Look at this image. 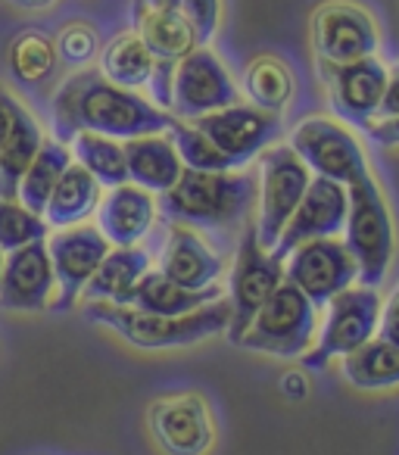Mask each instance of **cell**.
<instances>
[{"label":"cell","instance_id":"1","mask_svg":"<svg viewBox=\"0 0 399 455\" xmlns=\"http://www.w3.org/2000/svg\"><path fill=\"white\" fill-rule=\"evenodd\" d=\"M53 138L69 144L72 134L91 132L113 140H132L140 134L169 132L172 119L165 109L153 107L138 91L109 84L97 69H78L57 88L51 103Z\"/></svg>","mask_w":399,"mask_h":455},{"label":"cell","instance_id":"2","mask_svg":"<svg viewBox=\"0 0 399 455\" xmlns=\"http://www.w3.org/2000/svg\"><path fill=\"white\" fill-rule=\"evenodd\" d=\"M256 172H194L184 169L175 188L159 194L156 209L175 225L194 231H222L235 235L253 221L256 209Z\"/></svg>","mask_w":399,"mask_h":455},{"label":"cell","instance_id":"3","mask_svg":"<svg viewBox=\"0 0 399 455\" xmlns=\"http://www.w3.org/2000/svg\"><path fill=\"white\" fill-rule=\"evenodd\" d=\"M84 318L116 331L122 340L138 349H181L225 334L231 322V306L222 297L203 309L188 312V315H153V312H140L134 306L88 303Z\"/></svg>","mask_w":399,"mask_h":455},{"label":"cell","instance_id":"4","mask_svg":"<svg viewBox=\"0 0 399 455\" xmlns=\"http://www.w3.org/2000/svg\"><path fill=\"white\" fill-rule=\"evenodd\" d=\"M347 196L349 212L347 225H343V247L349 250L355 268H359L355 284L380 287L393 266V256H396V228H393L390 206H387L374 175L349 184Z\"/></svg>","mask_w":399,"mask_h":455},{"label":"cell","instance_id":"5","mask_svg":"<svg viewBox=\"0 0 399 455\" xmlns=\"http://www.w3.org/2000/svg\"><path fill=\"white\" fill-rule=\"evenodd\" d=\"M315 337H318V309L297 287L281 281L278 291L262 303V309L247 324L237 347L250 349V353L297 359V355L309 353Z\"/></svg>","mask_w":399,"mask_h":455},{"label":"cell","instance_id":"6","mask_svg":"<svg viewBox=\"0 0 399 455\" xmlns=\"http://www.w3.org/2000/svg\"><path fill=\"white\" fill-rule=\"evenodd\" d=\"M256 159H259V172H256L259 188H256L253 231L259 247L272 253L284 225L291 221L293 209H297V203L303 200L306 188H309L312 172L306 169L303 159L287 144H272Z\"/></svg>","mask_w":399,"mask_h":455},{"label":"cell","instance_id":"7","mask_svg":"<svg viewBox=\"0 0 399 455\" xmlns=\"http://www.w3.org/2000/svg\"><path fill=\"white\" fill-rule=\"evenodd\" d=\"M309 44L322 69L378 57L380 28L355 0H324L309 16Z\"/></svg>","mask_w":399,"mask_h":455},{"label":"cell","instance_id":"8","mask_svg":"<svg viewBox=\"0 0 399 455\" xmlns=\"http://www.w3.org/2000/svg\"><path fill=\"white\" fill-rule=\"evenodd\" d=\"M287 147L303 159V165L315 178H328L343 188L371 175L359 138L343 122L328 119V116H309L299 122L291 132Z\"/></svg>","mask_w":399,"mask_h":455},{"label":"cell","instance_id":"9","mask_svg":"<svg viewBox=\"0 0 399 455\" xmlns=\"http://www.w3.org/2000/svg\"><path fill=\"white\" fill-rule=\"evenodd\" d=\"M380 306H384V299H380L378 287L353 284L337 297H331L324 306L328 309L324 328L318 331L312 349L303 355V365L324 368L337 355H349L359 347H365L371 337H378Z\"/></svg>","mask_w":399,"mask_h":455},{"label":"cell","instance_id":"10","mask_svg":"<svg viewBox=\"0 0 399 455\" xmlns=\"http://www.w3.org/2000/svg\"><path fill=\"white\" fill-rule=\"evenodd\" d=\"M241 103V88L231 78L228 66L210 51L194 47L172 72V107L169 113L181 122H194L216 109Z\"/></svg>","mask_w":399,"mask_h":455},{"label":"cell","instance_id":"11","mask_svg":"<svg viewBox=\"0 0 399 455\" xmlns=\"http://www.w3.org/2000/svg\"><path fill=\"white\" fill-rule=\"evenodd\" d=\"M284 281V259L259 247L253 231V221L241 231V243H237L235 266H231V284H228V306H231V322H228V340L237 343L253 322V315L262 309L268 297L278 291Z\"/></svg>","mask_w":399,"mask_h":455},{"label":"cell","instance_id":"12","mask_svg":"<svg viewBox=\"0 0 399 455\" xmlns=\"http://www.w3.org/2000/svg\"><path fill=\"white\" fill-rule=\"evenodd\" d=\"M355 268L340 237H318L293 247L284 256V281L293 284L315 309H324L331 297L355 284Z\"/></svg>","mask_w":399,"mask_h":455},{"label":"cell","instance_id":"13","mask_svg":"<svg viewBox=\"0 0 399 455\" xmlns=\"http://www.w3.org/2000/svg\"><path fill=\"white\" fill-rule=\"evenodd\" d=\"M44 243H47V256H51L53 281H57V297H53L51 309L69 312L82 299L84 284L97 272L103 256L109 253V243L91 221L51 231Z\"/></svg>","mask_w":399,"mask_h":455},{"label":"cell","instance_id":"14","mask_svg":"<svg viewBox=\"0 0 399 455\" xmlns=\"http://www.w3.org/2000/svg\"><path fill=\"white\" fill-rule=\"evenodd\" d=\"M194 125L228 156L235 169H247L262 150L278 144L281 132H284L281 116L262 113L250 103H235V107L200 116V119H194Z\"/></svg>","mask_w":399,"mask_h":455},{"label":"cell","instance_id":"15","mask_svg":"<svg viewBox=\"0 0 399 455\" xmlns=\"http://www.w3.org/2000/svg\"><path fill=\"white\" fill-rule=\"evenodd\" d=\"M150 434L165 455H206L216 443V421L200 393L163 396L147 411Z\"/></svg>","mask_w":399,"mask_h":455},{"label":"cell","instance_id":"16","mask_svg":"<svg viewBox=\"0 0 399 455\" xmlns=\"http://www.w3.org/2000/svg\"><path fill=\"white\" fill-rule=\"evenodd\" d=\"M347 212H349L347 188L337 181H328V178L312 175L303 200L297 203V209H293L291 221L284 225V231H281L272 253L278 256V259H284L293 247H299V243H306V241L340 237L343 225H347Z\"/></svg>","mask_w":399,"mask_h":455},{"label":"cell","instance_id":"17","mask_svg":"<svg viewBox=\"0 0 399 455\" xmlns=\"http://www.w3.org/2000/svg\"><path fill=\"white\" fill-rule=\"evenodd\" d=\"M57 297V281H53L47 243L35 241L22 250L4 256L0 268V309L7 312H44L51 309Z\"/></svg>","mask_w":399,"mask_h":455},{"label":"cell","instance_id":"18","mask_svg":"<svg viewBox=\"0 0 399 455\" xmlns=\"http://www.w3.org/2000/svg\"><path fill=\"white\" fill-rule=\"evenodd\" d=\"M390 66L380 57H368L359 63L337 66V69H322V82L328 88L331 109L349 125H362L378 116L380 97L387 88Z\"/></svg>","mask_w":399,"mask_h":455},{"label":"cell","instance_id":"19","mask_svg":"<svg viewBox=\"0 0 399 455\" xmlns=\"http://www.w3.org/2000/svg\"><path fill=\"white\" fill-rule=\"evenodd\" d=\"M156 215V196L128 181L119 188H109L100 196L94 209V225L107 237L109 247H138L150 235Z\"/></svg>","mask_w":399,"mask_h":455},{"label":"cell","instance_id":"20","mask_svg":"<svg viewBox=\"0 0 399 455\" xmlns=\"http://www.w3.org/2000/svg\"><path fill=\"white\" fill-rule=\"evenodd\" d=\"M172 284L188 287V291H203L212 287L225 272L222 253L206 243V237L200 231L188 225H169V237H165L163 256H159V268Z\"/></svg>","mask_w":399,"mask_h":455},{"label":"cell","instance_id":"21","mask_svg":"<svg viewBox=\"0 0 399 455\" xmlns=\"http://www.w3.org/2000/svg\"><path fill=\"white\" fill-rule=\"evenodd\" d=\"M122 150H125L128 181L150 190L153 196L175 188V181L184 172L181 159H178V153H175V144H172L165 132L122 140Z\"/></svg>","mask_w":399,"mask_h":455},{"label":"cell","instance_id":"22","mask_svg":"<svg viewBox=\"0 0 399 455\" xmlns=\"http://www.w3.org/2000/svg\"><path fill=\"white\" fill-rule=\"evenodd\" d=\"M132 20V32L144 41V47L150 51V57L156 63H178V60H184L196 47L194 32H190L188 20L178 10L150 7L144 0H134Z\"/></svg>","mask_w":399,"mask_h":455},{"label":"cell","instance_id":"23","mask_svg":"<svg viewBox=\"0 0 399 455\" xmlns=\"http://www.w3.org/2000/svg\"><path fill=\"white\" fill-rule=\"evenodd\" d=\"M150 272V253L144 247H109L97 272L84 284L82 299L84 303H116L125 306L128 293L134 291L144 275Z\"/></svg>","mask_w":399,"mask_h":455},{"label":"cell","instance_id":"24","mask_svg":"<svg viewBox=\"0 0 399 455\" xmlns=\"http://www.w3.org/2000/svg\"><path fill=\"white\" fill-rule=\"evenodd\" d=\"M10 113H13V125H10L7 140L0 147V200H16L22 175L44 144V132H41L38 119L16 97H10Z\"/></svg>","mask_w":399,"mask_h":455},{"label":"cell","instance_id":"25","mask_svg":"<svg viewBox=\"0 0 399 455\" xmlns=\"http://www.w3.org/2000/svg\"><path fill=\"white\" fill-rule=\"evenodd\" d=\"M225 291L222 284L203 287V291H188V287H178L165 278L163 272L150 268L144 278L134 284V291L128 293L125 306H134L140 312H153V315H188V312L203 309V306L222 299Z\"/></svg>","mask_w":399,"mask_h":455},{"label":"cell","instance_id":"26","mask_svg":"<svg viewBox=\"0 0 399 455\" xmlns=\"http://www.w3.org/2000/svg\"><path fill=\"white\" fill-rule=\"evenodd\" d=\"M103 196V188L82 169L78 163H72L69 169L63 172V178L53 188L51 200H47L41 219L47 221L51 231H60V228H72V225H84V221L94 215L97 203Z\"/></svg>","mask_w":399,"mask_h":455},{"label":"cell","instance_id":"27","mask_svg":"<svg viewBox=\"0 0 399 455\" xmlns=\"http://www.w3.org/2000/svg\"><path fill=\"white\" fill-rule=\"evenodd\" d=\"M156 60L150 57V51L144 47V41L134 32H119L116 38H109L97 53V72L107 78L109 84L125 91H144L153 78Z\"/></svg>","mask_w":399,"mask_h":455},{"label":"cell","instance_id":"28","mask_svg":"<svg viewBox=\"0 0 399 455\" xmlns=\"http://www.w3.org/2000/svg\"><path fill=\"white\" fill-rule=\"evenodd\" d=\"M297 91V78L293 69L275 53H259L247 63V78H243V94H247L250 107L262 109V113L281 116L293 100Z\"/></svg>","mask_w":399,"mask_h":455},{"label":"cell","instance_id":"29","mask_svg":"<svg viewBox=\"0 0 399 455\" xmlns=\"http://www.w3.org/2000/svg\"><path fill=\"white\" fill-rule=\"evenodd\" d=\"M69 165H72L69 147L60 144L57 138H44L38 156L32 159V165H28L26 175H22L20 190H16V200H20L28 212L41 215L47 206V200H51L53 188H57V181L63 178V172L69 169Z\"/></svg>","mask_w":399,"mask_h":455},{"label":"cell","instance_id":"30","mask_svg":"<svg viewBox=\"0 0 399 455\" xmlns=\"http://www.w3.org/2000/svg\"><path fill=\"white\" fill-rule=\"evenodd\" d=\"M72 163H78L103 190L128 184V169H125V150H122V140L103 138V134L78 132L72 134L69 144Z\"/></svg>","mask_w":399,"mask_h":455},{"label":"cell","instance_id":"31","mask_svg":"<svg viewBox=\"0 0 399 455\" xmlns=\"http://www.w3.org/2000/svg\"><path fill=\"white\" fill-rule=\"evenodd\" d=\"M343 378L359 390H380L399 384V347L371 337L365 347L343 355Z\"/></svg>","mask_w":399,"mask_h":455},{"label":"cell","instance_id":"32","mask_svg":"<svg viewBox=\"0 0 399 455\" xmlns=\"http://www.w3.org/2000/svg\"><path fill=\"white\" fill-rule=\"evenodd\" d=\"M7 63L20 84H26V88H41V84H47L57 76V66H60L57 44H53V38L44 32H20L10 41Z\"/></svg>","mask_w":399,"mask_h":455},{"label":"cell","instance_id":"33","mask_svg":"<svg viewBox=\"0 0 399 455\" xmlns=\"http://www.w3.org/2000/svg\"><path fill=\"white\" fill-rule=\"evenodd\" d=\"M169 140L175 144V153L181 159L184 169H194V172H235V165L228 163L222 150L206 138L194 122H181V119H172L169 125Z\"/></svg>","mask_w":399,"mask_h":455},{"label":"cell","instance_id":"34","mask_svg":"<svg viewBox=\"0 0 399 455\" xmlns=\"http://www.w3.org/2000/svg\"><path fill=\"white\" fill-rule=\"evenodd\" d=\"M51 228L41 215L28 212L20 200H0V250L13 253L35 241H47Z\"/></svg>","mask_w":399,"mask_h":455},{"label":"cell","instance_id":"35","mask_svg":"<svg viewBox=\"0 0 399 455\" xmlns=\"http://www.w3.org/2000/svg\"><path fill=\"white\" fill-rule=\"evenodd\" d=\"M53 44H57L60 63L76 72L88 69L97 60V53H100V38H97L94 26H88V22H69V26H63V32L53 38Z\"/></svg>","mask_w":399,"mask_h":455},{"label":"cell","instance_id":"36","mask_svg":"<svg viewBox=\"0 0 399 455\" xmlns=\"http://www.w3.org/2000/svg\"><path fill=\"white\" fill-rule=\"evenodd\" d=\"M178 13L188 20L196 47H210L222 28V0H181Z\"/></svg>","mask_w":399,"mask_h":455},{"label":"cell","instance_id":"37","mask_svg":"<svg viewBox=\"0 0 399 455\" xmlns=\"http://www.w3.org/2000/svg\"><path fill=\"white\" fill-rule=\"evenodd\" d=\"M378 337L393 347H399V287L393 291V297L380 306V322H378Z\"/></svg>","mask_w":399,"mask_h":455},{"label":"cell","instance_id":"38","mask_svg":"<svg viewBox=\"0 0 399 455\" xmlns=\"http://www.w3.org/2000/svg\"><path fill=\"white\" fill-rule=\"evenodd\" d=\"M387 119H399V66H393L390 76H387V88L380 97V107L374 122H387Z\"/></svg>","mask_w":399,"mask_h":455},{"label":"cell","instance_id":"39","mask_svg":"<svg viewBox=\"0 0 399 455\" xmlns=\"http://www.w3.org/2000/svg\"><path fill=\"white\" fill-rule=\"evenodd\" d=\"M365 132H368V138L378 140V144H384V147H399V119L368 122Z\"/></svg>","mask_w":399,"mask_h":455},{"label":"cell","instance_id":"40","mask_svg":"<svg viewBox=\"0 0 399 455\" xmlns=\"http://www.w3.org/2000/svg\"><path fill=\"white\" fill-rule=\"evenodd\" d=\"M10 125H13V113H10V94L7 91H0V147L7 140Z\"/></svg>","mask_w":399,"mask_h":455},{"label":"cell","instance_id":"41","mask_svg":"<svg viewBox=\"0 0 399 455\" xmlns=\"http://www.w3.org/2000/svg\"><path fill=\"white\" fill-rule=\"evenodd\" d=\"M7 4H13V7H20V10H32V13H41V10L57 7L60 0H7Z\"/></svg>","mask_w":399,"mask_h":455},{"label":"cell","instance_id":"42","mask_svg":"<svg viewBox=\"0 0 399 455\" xmlns=\"http://www.w3.org/2000/svg\"><path fill=\"white\" fill-rule=\"evenodd\" d=\"M150 7H163V10H178L181 7V0H144Z\"/></svg>","mask_w":399,"mask_h":455},{"label":"cell","instance_id":"43","mask_svg":"<svg viewBox=\"0 0 399 455\" xmlns=\"http://www.w3.org/2000/svg\"><path fill=\"white\" fill-rule=\"evenodd\" d=\"M4 256H7V253H4V250H0V268H4Z\"/></svg>","mask_w":399,"mask_h":455}]
</instances>
